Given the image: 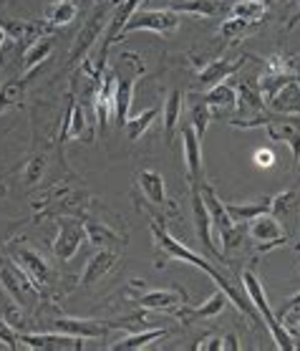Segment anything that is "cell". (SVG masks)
I'll return each instance as SVG.
<instances>
[{
    "label": "cell",
    "instance_id": "cell-1",
    "mask_svg": "<svg viewBox=\"0 0 300 351\" xmlns=\"http://www.w3.org/2000/svg\"><path fill=\"white\" fill-rule=\"evenodd\" d=\"M162 223H164V220L151 217V238H154V247L162 253V258H159L154 265H157V268H162V265H166L169 261H182V263H190V265H195V268H202V271H205L207 276H210V278H212L214 283H217V286L227 293V301H229V304H235L237 311L242 313V316H247L253 324H262L260 313H258V308L253 306V301L247 298L245 291H240V288H237V283H232L225 273L217 271V268L210 263V258L199 256V253L190 250L184 243H179L177 238H172Z\"/></svg>",
    "mask_w": 300,
    "mask_h": 351
},
{
    "label": "cell",
    "instance_id": "cell-2",
    "mask_svg": "<svg viewBox=\"0 0 300 351\" xmlns=\"http://www.w3.org/2000/svg\"><path fill=\"white\" fill-rule=\"evenodd\" d=\"M229 127L235 129H258L265 127L268 136L273 142H285L290 147L292 160L300 162V117H290V114H258L253 119H229Z\"/></svg>",
    "mask_w": 300,
    "mask_h": 351
},
{
    "label": "cell",
    "instance_id": "cell-3",
    "mask_svg": "<svg viewBox=\"0 0 300 351\" xmlns=\"http://www.w3.org/2000/svg\"><path fill=\"white\" fill-rule=\"evenodd\" d=\"M242 286H245L247 298L253 301V306L258 308V313H260L262 324L268 326L270 336L275 339L277 349H283V351L295 349V339L288 334V328H283V321L273 313V308H270V304H268V295H265V288H262V283L258 280V276H255L253 271L242 273Z\"/></svg>",
    "mask_w": 300,
    "mask_h": 351
},
{
    "label": "cell",
    "instance_id": "cell-4",
    "mask_svg": "<svg viewBox=\"0 0 300 351\" xmlns=\"http://www.w3.org/2000/svg\"><path fill=\"white\" fill-rule=\"evenodd\" d=\"M199 192H202L205 208H207V213H210V223H212V228L217 230V235H220V240H222V247H225V250H232V247L242 240V235H245L247 223H235V220L229 217L225 202L214 195V190L210 184H202Z\"/></svg>",
    "mask_w": 300,
    "mask_h": 351
},
{
    "label": "cell",
    "instance_id": "cell-5",
    "mask_svg": "<svg viewBox=\"0 0 300 351\" xmlns=\"http://www.w3.org/2000/svg\"><path fill=\"white\" fill-rule=\"evenodd\" d=\"M182 23V16L174 13L172 8H136L134 16L129 18L127 23L121 25V33L118 36H127V33L134 31H154V33H174Z\"/></svg>",
    "mask_w": 300,
    "mask_h": 351
},
{
    "label": "cell",
    "instance_id": "cell-6",
    "mask_svg": "<svg viewBox=\"0 0 300 351\" xmlns=\"http://www.w3.org/2000/svg\"><path fill=\"white\" fill-rule=\"evenodd\" d=\"M136 187L142 190L144 195V210L151 213V217H159V220H164V213L174 215L177 208H174L172 202L166 199V192H164V177L159 175L157 169H142L139 175H136Z\"/></svg>",
    "mask_w": 300,
    "mask_h": 351
},
{
    "label": "cell",
    "instance_id": "cell-7",
    "mask_svg": "<svg viewBox=\"0 0 300 351\" xmlns=\"http://www.w3.org/2000/svg\"><path fill=\"white\" fill-rule=\"evenodd\" d=\"M88 243L86 230H84V223L73 215H61L58 217V235L53 240V256L61 261V263H68L76 258L79 247Z\"/></svg>",
    "mask_w": 300,
    "mask_h": 351
},
{
    "label": "cell",
    "instance_id": "cell-8",
    "mask_svg": "<svg viewBox=\"0 0 300 351\" xmlns=\"http://www.w3.org/2000/svg\"><path fill=\"white\" fill-rule=\"evenodd\" d=\"M96 129L91 127V121L86 117V106L76 101V96L68 94V109L64 117V127H61V136H58V147L64 154V144L68 139H81V142H94Z\"/></svg>",
    "mask_w": 300,
    "mask_h": 351
},
{
    "label": "cell",
    "instance_id": "cell-9",
    "mask_svg": "<svg viewBox=\"0 0 300 351\" xmlns=\"http://www.w3.org/2000/svg\"><path fill=\"white\" fill-rule=\"evenodd\" d=\"M10 253H13L16 263L23 268L25 276L31 278V283L38 288V291H46V288L53 283V268H51V263L40 256L38 250L25 247V245H13L10 247Z\"/></svg>",
    "mask_w": 300,
    "mask_h": 351
},
{
    "label": "cell",
    "instance_id": "cell-10",
    "mask_svg": "<svg viewBox=\"0 0 300 351\" xmlns=\"http://www.w3.org/2000/svg\"><path fill=\"white\" fill-rule=\"evenodd\" d=\"M0 286H3L5 293L13 295L18 304H23L28 298L38 295V288L33 286L23 268L18 263H13V261H8V258H0Z\"/></svg>",
    "mask_w": 300,
    "mask_h": 351
},
{
    "label": "cell",
    "instance_id": "cell-11",
    "mask_svg": "<svg viewBox=\"0 0 300 351\" xmlns=\"http://www.w3.org/2000/svg\"><path fill=\"white\" fill-rule=\"evenodd\" d=\"M106 25H109V21H106V10H103V5H99V8L88 16L86 25L81 28L79 36H76V40H73L71 53H68V61H71V64H79V61L86 58V53L94 48L96 40L101 38V33H103Z\"/></svg>",
    "mask_w": 300,
    "mask_h": 351
},
{
    "label": "cell",
    "instance_id": "cell-12",
    "mask_svg": "<svg viewBox=\"0 0 300 351\" xmlns=\"http://www.w3.org/2000/svg\"><path fill=\"white\" fill-rule=\"evenodd\" d=\"M18 341L33 351H81L86 346V339L61 334V331L55 334H21L18 331Z\"/></svg>",
    "mask_w": 300,
    "mask_h": 351
},
{
    "label": "cell",
    "instance_id": "cell-13",
    "mask_svg": "<svg viewBox=\"0 0 300 351\" xmlns=\"http://www.w3.org/2000/svg\"><path fill=\"white\" fill-rule=\"evenodd\" d=\"M134 301L139 308H147V311H174L177 306L187 304V293L182 288L169 286V288H151V291H144L134 295Z\"/></svg>",
    "mask_w": 300,
    "mask_h": 351
},
{
    "label": "cell",
    "instance_id": "cell-14",
    "mask_svg": "<svg viewBox=\"0 0 300 351\" xmlns=\"http://www.w3.org/2000/svg\"><path fill=\"white\" fill-rule=\"evenodd\" d=\"M182 147H184L187 182H190V187H199L202 172H205V165H202V139H199L197 132H195L190 124L182 127Z\"/></svg>",
    "mask_w": 300,
    "mask_h": 351
},
{
    "label": "cell",
    "instance_id": "cell-15",
    "mask_svg": "<svg viewBox=\"0 0 300 351\" xmlns=\"http://www.w3.org/2000/svg\"><path fill=\"white\" fill-rule=\"evenodd\" d=\"M0 28L5 31L10 40L31 46L33 40L51 36V25L43 21H21V18H0Z\"/></svg>",
    "mask_w": 300,
    "mask_h": 351
},
{
    "label": "cell",
    "instance_id": "cell-16",
    "mask_svg": "<svg viewBox=\"0 0 300 351\" xmlns=\"http://www.w3.org/2000/svg\"><path fill=\"white\" fill-rule=\"evenodd\" d=\"M192 215H195V232H197L202 247L207 250V256L214 258V261H220L222 253L214 247L212 223H210V213H207V208H205V199H202L199 187H192Z\"/></svg>",
    "mask_w": 300,
    "mask_h": 351
},
{
    "label": "cell",
    "instance_id": "cell-17",
    "mask_svg": "<svg viewBox=\"0 0 300 351\" xmlns=\"http://www.w3.org/2000/svg\"><path fill=\"white\" fill-rule=\"evenodd\" d=\"M247 235L253 240H258V243H265L262 245V250H268V247H275L280 245V243H285V230L283 225H280V220H277L273 213H262V215L253 217L250 223H247Z\"/></svg>",
    "mask_w": 300,
    "mask_h": 351
},
{
    "label": "cell",
    "instance_id": "cell-18",
    "mask_svg": "<svg viewBox=\"0 0 300 351\" xmlns=\"http://www.w3.org/2000/svg\"><path fill=\"white\" fill-rule=\"evenodd\" d=\"M114 88H116V73L101 76V84L96 88L94 104H91L96 117V129H101V134L106 132L109 121L114 119Z\"/></svg>",
    "mask_w": 300,
    "mask_h": 351
},
{
    "label": "cell",
    "instance_id": "cell-19",
    "mask_svg": "<svg viewBox=\"0 0 300 351\" xmlns=\"http://www.w3.org/2000/svg\"><path fill=\"white\" fill-rule=\"evenodd\" d=\"M225 304H227V293L225 291H217L212 298H207L202 306H190V304H182L174 308V316L182 321L184 326H192L195 321L199 319H214V316H220L225 311Z\"/></svg>",
    "mask_w": 300,
    "mask_h": 351
},
{
    "label": "cell",
    "instance_id": "cell-20",
    "mask_svg": "<svg viewBox=\"0 0 300 351\" xmlns=\"http://www.w3.org/2000/svg\"><path fill=\"white\" fill-rule=\"evenodd\" d=\"M144 73V66L136 69L132 76H116V88H114V121L121 129L129 121V109H132V99H134L136 79Z\"/></svg>",
    "mask_w": 300,
    "mask_h": 351
},
{
    "label": "cell",
    "instance_id": "cell-21",
    "mask_svg": "<svg viewBox=\"0 0 300 351\" xmlns=\"http://www.w3.org/2000/svg\"><path fill=\"white\" fill-rule=\"evenodd\" d=\"M242 64H245L242 58H237V61H225V58L207 61L197 73L199 88H205L207 91V88L217 86V84H225V81H229L237 71H240V69H242Z\"/></svg>",
    "mask_w": 300,
    "mask_h": 351
},
{
    "label": "cell",
    "instance_id": "cell-22",
    "mask_svg": "<svg viewBox=\"0 0 300 351\" xmlns=\"http://www.w3.org/2000/svg\"><path fill=\"white\" fill-rule=\"evenodd\" d=\"M265 106H270L273 114H290V117H300V84L292 76L277 88L275 94L265 99Z\"/></svg>",
    "mask_w": 300,
    "mask_h": 351
},
{
    "label": "cell",
    "instance_id": "cell-23",
    "mask_svg": "<svg viewBox=\"0 0 300 351\" xmlns=\"http://www.w3.org/2000/svg\"><path fill=\"white\" fill-rule=\"evenodd\" d=\"M84 230H86V240L96 247H109V250H116V247H124L129 243V235H121L118 230L109 228L101 220H94V217H86L84 220Z\"/></svg>",
    "mask_w": 300,
    "mask_h": 351
},
{
    "label": "cell",
    "instance_id": "cell-24",
    "mask_svg": "<svg viewBox=\"0 0 300 351\" xmlns=\"http://www.w3.org/2000/svg\"><path fill=\"white\" fill-rule=\"evenodd\" d=\"M237 91V109L242 114V119H253L258 114H262L265 109V99H262V91H260V84L253 79H242L240 84L235 86Z\"/></svg>",
    "mask_w": 300,
    "mask_h": 351
},
{
    "label": "cell",
    "instance_id": "cell-25",
    "mask_svg": "<svg viewBox=\"0 0 300 351\" xmlns=\"http://www.w3.org/2000/svg\"><path fill=\"white\" fill-rule=\"evenodd\" d=\"M53 328L61 334L79 336V339H101L106 334L109 324L106 321H91V319H71V316H61L53 321Z\"/></svg>",
    "mask_w": 300,
    "mask_h": 351
},
{
    "label": "cell",
    "instance_id": "cell-26",
    "mask_svg": "<svg viewBox=\"0 0 300 351\" xmlns=\"http://www.w3.org/2000/svg\"><path fill=\"white\" fill-rule=\"evenodd\" d=\"M118 263V253L116 250H109V247H101L96 256L88 258L86 268H84V273H81V286H91V283H96V280L106 278L114 268H116Z\"/></svg>",
    "mask_w": 300,
    "mask_h": 351
},
{
    "label": "cell",
    "instance_id": "cell-27",
    "mask_svg": "<svg viewBox=\"0 0 300 351\" xmlns=\"http://www.w3.org/2000/svg\"><path fill=\"white\" fill-rule=\"evenodd\" d=\"M79 16V3L76 0H51L46 8H43V21L51 28H64L71 25Z\"/></svg>",
    "mask_w": 300,
    "mask_h": 351
},
{
    "label": "cell",
    "instance_id": "cell-28",
    "mask_svg": "<svg viewBox=\"0 0 300 351\" xmlns=\"http://www.w3.org/2000/svg\"><path fill=\"white\" fill-rule=\"evenodd\" d=\"M169 331L166 328H159V326H151V328H142V331H134L132 336L127 339H121L116 343H109L111 351H139L144 346H149L151 341H159V339H166Z\"/></svg>",
    "mask_w": 300,
    "mask_h": 351
},
{
    "label": "cell",
    "instance_id": "cell-29",
    "mask_svg": "<svg viewBox=\"0 0 300 351\" xmlns=\"http://www.w3.org/2000/svg\"><path fill=\"white\" fill-rule=\"evenodd\" d=\"M179 117H182V91L172 88L164 101V142L174 144L177 129H179Z\"/></svg>",
    "mask_w": 300,
    "mask_h": 351
},
{
    "label": "cell",
    "instance_id": "cell-30",
    "mask_svg": "<svg viewBox=\"0 0 300 351\" xmlns=\"http://www.w3.org/2000/svg\"><path fill=\"white\" fill-rule=\"evenodd\" d=\"M205 99V104L210 106V112H217V114H222V112H227V109H232V106L237 104V91H235V86L232 84H217V86H212V88H207V94L202 96Z\"/></svg>",
    "mask_w": 300,
    "mask_h": 351
},
{
    "label": "cell",
    "instance_id": "cell-31",
    "mask_svg": "<svg viewBox=\"0 0 300 351\" xmlns=\"http://www.w3.org/2000/svg\"><path fill=\"white\" fill-rule=\"evenodd\" d=\"M51 53H53V38L51 36L33 40L31 46H25L23 51V71L25 73L36 71L40 64H46L48 58H51Z\"/></svg>",
    "mask_w": 300,
    "mask_h": 351
},
{
    "label": "cell",
    "instance_id": "cell-32",
    "mask_svg": "<svg viewBox=\"0 0 300 351\" xmlns=\"http://www.w3.org/2000/svg\"><path fill=\"white\" fill-rule=\"evenodd\" d=\"M270 202L273 197H262V199H255V202H225V208H227L229 217L235 220V223H250L253 217L262 215V213H270Z\"/></svg>",
    "mask_w": 300,
    "mask_h": 351
},
{
    "label": "cell",
    "instance_id": "cell-33",
    "mask_svg": "<svg viewBox=\"0 0 300 351\" xmlns=\"http://www.w3.org/2000/svg\"><path fill=\"white\" fill-rule=\"evenodd\" d=\"M33 79V71L25 76V79H8L0 84V117L13 109V106L21 104V99L25 96V86H28V81Z\"/></svg>",
    "mask_w": 300,
    "mask_h": 351
},
{
    "label": "cell",
    "instance_id": "cell-34",
    "mask_svg": "<svg viewBox=\"0 0 300 351\" xmlns=\"http://www.w3.org/2000/svg\"><path fill=\"white\" fill-rule=\"evenodd\" d=\"M169 8H172L174 13H190V16H202V18L222 16L220 0H177Z\"/></svg>",
    "mask_w": 300,
    "mask_h": 351
},
{
    "label": "cell",
    "instance_id": "cell-35",
    "mask_svg": "<svg viewBox=\"0 0 300 351\" xmlns=\"http://www.w3.org/2000/svg\"><path fill=\"white\" fill-rule=\"evenodd\" d=\"M298 192L295 190H288V192H280V195H275L273 197V202H270V213L280 220H290V217H298L300 213V202H298Z\"/></svg>",
    "mask_w": 300,
    "mask_h": 351
},
{
    "label": "cell",
    "instance_id": "cell-36",
    "mask_svg": "<svg viewBox=\"0 0 300 351\" xmlns=\"http://www.w3.org/2000/svg\"><path fill=\"white\" fill-rule=\"evenodd\" d=\"M268 16V3L265 0H237L229 8V18H242V21H258L262 23Z\"/></svg>",
    "mask_w": 300,
    "mask_h": 351
},
{
    "label": "cell",
    "instance_id": "cell-37",
    "mask_svg": "<svg viewBox=\"0 0 300 351\" xmlns=\"http://www.w3.org/2000/svg\"><path fill=\"white\" fill-rule=\"evenodd\" d=\"M157 117H159V106H149V109H144L142 114H136L134 119H129L127 124H124L129 142H139V139L147 134V129L151 127V121L157 119Z\"/></svg>",
    "mask_w": 300,
    "mask_h": 351
},
{
    "label": "cell",
    "instance_id": "cell-38",
    "mask_svg": "<svg viewBox=\"0 0 300 351\" xmlns=\"http://www.w3.org/2000/svg\"><path fill=\"white\" fill-rule=\"evenodd\" d=\"M258 21H242V18H229L220 25V36L227 43H237L240 38H245L247 33H253L255 28H258Z\"/></svg>",
    "mask_w": 300,
    "mask_h": 351
},
{
    "label": "cell",
    "instance_id": "cell-39",
    "mask_svg": "<svg viewBox=\"0 0 300 351\" xmlns=\"http://www.w3.org/2000/svg\"><path fill=\"white\" fill-rule=\"evenodd\" d=\"M48 157L43 152L40 154H33L31 160L25 162L23 167V184L31 190V187H38L43 182V175H46V165H48Z\"/></svg>",
    "mask_w": 300,
    "mask_h": 351
},
{
    "label": "cell",
    "instance_id": "cell-40",
    "mask_svg": "<svg viewBox=\"0 0 300 351\" xmlns=\"http://www.w3.org/2000/svg\"><path fill=\"white\" fill-rule=\"evenodd\" d=\"M210 121H212V112H210V106L205 104V99H195L192 112H190V127L197 132L199 139H205Z\"/></svg>",
    "mask_w": 300,
    "mask_h": 351
},
{
    "label": "cell",
    "instance_id": "cell-41",
    "mask_svg": "<svg viewBox=\"0 0 300 351\" xmlns=\"http://www.w3.org/2000/svg\"><path fill=\"white\" fill-rule=\"evenodd\" d=\"M0 343H3L5 349H10V351L21 349V341H18V328L10 326L3 313H0Z\"/></svg>",
    "mask_w": 300,
    "mask_h": 351
},
{
    "label": "cell",
    "instance_id": "cell-42",
    "mask_svg": "<svg viewBox=\"0 0 300 351\" xmlns=\"http://www.w3.org/2000/svg\"><path fill=\"white\" fill-rule=\"evenodd\" d=\"M195 351H222V336H205V339H199L195 346Z\"/></svg>",
    "mask_w": 300,
    "mask_h": 351
},
{
    "label": "cell",
    "instance_id": "cell-43",
    "mask_svg": "<svg viewBox=\"0 0 300 351\" xmlns=\"http://www.w3.org/2000/svg\"><path fill=\"white\" fill-rule=\"evenodd\" d=\"M275 162V154L270 152V149H260V152H255V165H260V167H270Z\"/></svg>",
    "mask_w": 300,
    "mask_h": 351
},
{
    "label": "cell",
    "instance_id": "cell-44",
    "mask_svg": "<svg viewBox=\"0 0 300 351\" xmlns=\"http://www.w3.org/2000/svg\"><path fill=\"white\" fill-rule=\"evenodd\" d=\"M283 321H288V326L300 328V306H295V308H290V311L285 313Z\"/></svg>",
    "mask_w": 300,
    "mask_h": 351
},
{
    "label": "cell",
    "instance_id": "cell-45",
    "mask_svg": "<svg viewBox=\"0 0 300 351\" xmlns=\"http://www.w3.org/2000/svg\"><path fill=\"white\" fill-rule=\"evenodd\" d=\"M295 306H300V291H298V293H295V295H292V298H288V304L280 306V313H277V319L283 321L285 313L290 311V308H295Z\"/></svg>",
    "mask_w": 300,
    "mask_h": 351
},
{
    "label": "cell",
    "instance_id": "cell-46",
    "mask_svg": "<svg viewBox=\"0 0 300 351\" xmlns=\"http://www.w3.org/2000/svg\"><path fill=\"white\" fill-rule=\"evenodd\" d=\"M222 349H229V351L240 349V343H237V336L235 334H225V336H222Z\"/></svg>",
    "mask_w": 300,
    "mask_h": 351
},
{
    "label": "cell",
    "instance_id": "cell-47",
    "mask_svg": "<svg viewBox=\"0 0 300 351\" xmlns=\"http://www.w3.org/2000/svg\"><path fill=\"white\" fill-rule=\"evenodd\" d=\"M5 40H8V36H5V31H3V28H0V48L5 46Z\"/></svg>",
    "mask_w": 300,
    "mask_h": 351
},
{
    "label": "cell",
    "instance_id": "cell-48",
    "mask_svg": "<svg viewBox=\"0 0 300 351\" xmlns=\"http://www.w3.org/2000/svg\"><path fill=\"white\" fill-rule=\"evenodd\" d=\"M103 3H106V0H96V5H103Z\"/></svg>",
    "mask_w": 300,
    "mask_h": 351
},
{
    "label": "cell",
    "instance_id": "cell-49",
    "mask_svg": "<svg viewBox=\"0 0 300 351\" xmlns=\"http://www.w3.org/2000/svg\"><path fill=\"white\" fill-rule=\"evenodd\" d=\"M144 3H149V0H144Z\"/></svg>",
    "mask_w": 300,
    "mask_h": 351
},
{
    "label": "cell",
    "instance_id": "cell-50",
    "mask_svg": "<svg viewBox=\"0 0 300 351\" xmlns=\"http://www.w3.org/2000/svg\"><path fill=\"white\" fill-rule=\"evenodd\" d=\"M121 3H124V0H121Z\"/></svg>",
    "mask_w": 300,
    "mask_h": 351
}]
</instances>
